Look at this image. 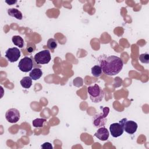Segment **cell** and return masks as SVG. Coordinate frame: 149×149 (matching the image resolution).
I'll return each mask as SVG.
<instances>
[{"mask_svg":"<svg viewBox=\"0 0 149 149\" xmlns=\"http://www.w3.org/2000/svg\"><path fill=\"white\" fill-rule=\"evenodd\" d=\"M98 62L102 72L108 76H115L118 74L123 66L121 58L115 55H101L98 58Z\"/></svg>","mask_w":149,"mask_h":149,"instance_id":"cell-1","label":"cell"},{"mask_svg":"<svg viewBox=\"0 0 149 149\" xmlns=\"http://www.w3.org/2000/svg\"><path fill=\"white\" fill-rule=\"evenodd\" d=\"M87 91L91 101L94 103L101 102L104 97V91L97 84L88 86Z\"/></svg>","mask_w":149,"mask_h":149,"instance_id":"cell-2","label":"cell"},{"mask_svg":"<svg viewBox=\"0 0 149 149\" xmlns=\"http://www.w3.org/2000/svg\"><path fill=\"white\" fill-rule=\"evenodd\" d=\"M102 112L97 113L93 117V125L97 127H100L104 126L107 122V117L109 112V108L107 107H101Z\"/></svg>","mask_w":149,"mask_h":149,"instance_id":"cell-3","label":"cell"},{"mask_svg":"<svg viewBox=\"0 0 149 149\" xmlns=\"http://www.w3.org/2000/svg\"><path fill=\"white\" fill-rule=\"evenodd\" d=\"M126 119V118H123L118 123H113L110 125L109 130L112 137H118L123 133V125Z\"/></svg>","mask_w":149,"mask_h":149,"instance_id":"cell-4","label":"cell"},{"mask_svg":"<svg viewBox=\"0 0 149 149\" xmlns=\"http://www.w3.org/2000/svg\"><path fill=\"white\" fill-rule=\"evenodd\" d=\"M51 56L50 52L44 49L37 52L34 56V60L37 64H47L51 61Z\"/></svg>","mask_w":149,"mask_h":149,"instance_id":"cell-5","label":"cell"},{"mask_svg":"<svg viewBox=\"0 0 149 149\" xmlns=\"http://www.w3.org/2000/svg\"><path fill=\"white\" fill-rule=\"evenodd\" d=\"M33 62L31 58L25 56L21 59L18 64V68L23 72H28L32 70Z\"/></svg>","mask_w":149,"mask_h":149,"instance_id":"cell-6","label":"cell"},{"mask_svg":"<svg viewBox=\"0 0 149 149\" xmlns=\"http://www.w3.org/2000/svg\"><path fill=\"white\" fill-rule=\"evenodd\" d=\"M5 56L10 62H15L20 58V51L16 47L9 48L6 51Z\"/></svg>","mask_w":149,"mask_h":149,"instance_id":"cell-7","label":"cell"},{"mask_svg":"<svg viewBox=\"0 0 149 149\" xmlns=\"http://www.w3.org/2000/svg\"><path fill=\"white\" fill-rule=\"evenodd\" d=\"M20 112L16 108H10L8 109L5 113V118L9 123H16L20 119Z\"/></svg>","mask_w":149,"mask_h":149,"instance_id":"cell-8","label":"cell"},{"mask_svg":"<svg viewBox=\"0 0 149 149\" xmlns=\"http://www.w3.org/2000/svg\"><path fill=\"white\" fill-rule=\"evenodd\" d=\"M137 127L138 125L137 123L133 120H127L126 119L124 122V131H125L128 134H132L134 133L137 129Z\"/></svg>","mask_w":149,"mask_h":149,"instance_id":"cell-9","label":"cell"},{"mask_svg":"<svg viewBox=\"0 0 149 149\" xmlns=\"http://www.w3.org/2000/svg\"><path fill=\"white\" fill-rule=\"evenodd\" d=\"M94 136L101 141H106L109 138V133L106 127L102 126L97 130Z\"/></svg>","mask_w":149,"mask_h":149,"instance_id":"cell-10","label":"cell"},{"mask_svg":"<svg viewBox=\"0 0 149 149\" xmlns=\"http://www.w3.org/2000/svg\"><path fill=\"white\" fill-rule=\"evenodd\" d=\"M42 75V72L40 68H34L29 73V76L32 80H37L39 79Z\"/></svg>","mask_w":149,"mask_h":149,"instance_id":"cell-11","label":"cell"},{"mask_svg":"<svg viewBox=\"0 0 149 149\" xmlns=\"http://www.w3.org/2000/svg\"><path fill=\"white\" fill-rule=\"evenodd\" d=\"M8 13L9 16L14 17L18 20H22L23 15L22 12L16 8H10L8 10Z\"/></svg>","mask_w":149,"mask_h":149,"instance_id":"cell-12","label":"cell"},{"mask_svg":"<svg viewBox=\"0 0 149 149\" xmlns=\"http://www.w3.org/2000/svg\"><path fill=\"white\" fill-rule=\"evenodd\" d=\"M21 86L24 88H29L32 85V79L30 76H25L20 81Z\"/></svg>","mask_w":149,"mask_h":149,"instance_id":"cell-13","label":"cell"},{"mask_svg":"<svg viewBox=\"0 0 149 149\" xmlns=\"http://www.w3.org/2000/svg\"><path fill=\"white\" fill-rule=\"evenodd\" d=\"M12 41L14 45L19 47V48H22L24 45V40L20 36H14L12 37Z\"/></svg>","mask_w":149,"mask_h":149,"instance_id":"cell-14","label":"cell"},{"mask_svg":"<svg viewBox=\"0 0 149 149\" xmlns=\"http://www.w3.org/2000/svg\"><path fill=\"white\" fill-rule=\"evenodd\" d=\"M102 73V69L100 65H95L91 68V74L93 76L98 77L101 76Z\"/></svg>","mask_w":149,"mask_h":149,"instance_id":"cell-15","label":"cell"},{"mask_svg":"<svg viewBox=\"0 0 149 149\" xmlns=\"http://www.w3.org/2000/svg\"><path fill=\"white\" fill-rule=\"evenodd\" d=\"M46 122V119L44 118H37L33 120L32 125L34 127H42L44 123Z\"/></svg>","mask_w":149,"mask_h":149,"instance_id":"cell-16","label":"cell"},{"mask_svg":"<svg viewBox=\"0 0 149 149\" xmlns=\"http://www.w3.org/2000/svg\"><path fill=\"white\" fill-rule=\"evenodd\" d=\"M47 45L49 49L54 50L57 47V41L54 38H49L47 41Z\"/></svg>","mask_w":149,"mask_h":149,"instance_id":"cell-17","label":"cell"},{"mask_svg":"<svg viewBox=\"0 0 149 149\" xmlns=\"http://www.w3.org/2000/svg\"><path fill=\"white\" fill-rule=\"evenodd\" d=\"M139 61L143 63H149V55L147 53L141 54L139 57Z\"/></svg>","mask_w":149,"mask_h":149,"instance_id":"cell-18","label":"cell"},{"mask_svg":"<svg viewBox=\"0 0 149 149\" xmlns=\"http://www.w3.org/2000/svg\"><path fill=\"white\" fill-rule=\"evenodd\" d=\"M41 147L42 148H44V149H52L53 148V147H52L51 143H50L49 142H45V143H43Z\"/></svg>","mask_w":149,"mask_h":149,"instance_id":"cell-19","label":"cell"},{"mask_svg":"<svg viewBox=\"0 0 149 149\" xmlns=\"http://www.w3.org/2000/svg\"><path fill=\"white\" fill-rule=\"evenodd\" d=\"M5 2L6 3H8L9 5H14L15 3H16L17 2V1H13V0H10V1H5Z\"/></svg>","mask_w":149,"mask_h":149,"instance_id":"cell-20","label":"cell"}]
</instances>
